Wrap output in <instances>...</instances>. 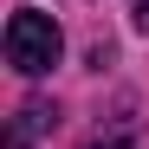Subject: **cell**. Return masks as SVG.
Wrapping results in <instances>:
<instances>
[{
	"instance_id": "6da1fadb",
	"label": "cell",
	"mask_w": 149,
	"mask_h": 149,
	"mask_svg": "<svg viewBox=\"0 0 149 149\" xmlns=\"http://www.w3.org/2000/svg\"><path fill=\"white\" fill-rule=\"evenodd\" d=\"M58 52H65V33L52 26V13L19 7L7 19V65L19 71V78H45V71L58 65Z\"/></svg>"
},
{
	"instance_id": "7a4b0ae2",
	"label": "cell",
	"mask_w": 149,
	"mask_h": 149,
	"mask_svg": "<svg viewBox=\"0 0 149 149\" xmlns=\"http://www.w3.org/2000/svg\"><path fill=\"white\" fill-rule=\"evenodd\" d=\"M52 123H58V110H52V104H26V110H19V136H33V130H52Z\"/></svg>"
},
{
	"instance_id": "3957f363",
	"label": "cell",
	"mask_w": 149,
	"mask_h": 149,
	"mask_svg": "<svg viewBox=\"0 0 149 149\" xmlns=\"http://www.w3.org/2000/svg\"><path fill=\"white\" fill-rule=\"evenodd\" d=\"M91 149H130V143H123V136H97Z\"/></svg>"
},
{
	"instance_id": "5b68a950",
	"label": "cell",
	"mask_w": 149,
	"mask_h": 149,
	"mask_svg": "<svg viewBox=\"0 0 149 149\" xmlns=\"http://www.w3.org/2000/svg\"><path fill=\"white\" fill-rule=\"evenodd\" d=\"M7 149H33V143H26V136H13V143H7Z\"/></svg>"
},
{
	"instance_id": "277c9868",
	"label": "cell",
	"mask_w": 149,
	"mask_h": 149,
	"mask_svg": "<svg viewBox=\"0 0 149 149\" xmlns=\"http://www.w3.org/2000/svg\"><path fill=\"white\" fill-rule=\"evenodd\" d=\"M136 26H143V33H149V0H136Z\"/></svg>"
}]
</instances>
